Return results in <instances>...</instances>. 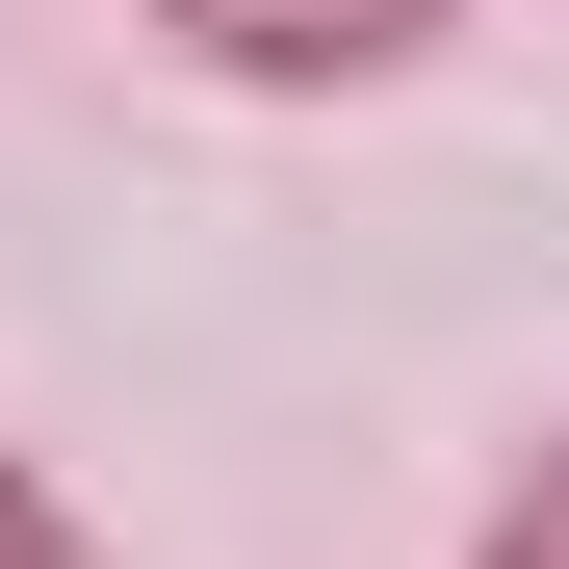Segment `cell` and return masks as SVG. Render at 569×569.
<instances>
[{
	"label": "cell",
	"mask_w": 569,
	"mask_h": 569,
	"mask_svg": "<svg viewBox=\"0 0 569 569\" xmlns=\"http://www.w3.org/2000/svg\"><path fill=\"white\" fill-rule=\"evenodd\" d=\"M181 78H233V104H362V78H415L466 0H130Z\"/></svg>",
	"instance_id": "cell-1"
},
{
	"label": "cell",
	"mask_w": 569,
	"mask_h": 569,
	"mask_svg": "<svg viewBox=\"0 0 569 569\" xmlns=\"http://www.w3.org/2000/svg\"><path fill=\"white\" fill-rule=\"evenodd\" d=\"M0 569H104V518H78V492H52L27 440H0Z\"/></svg>",
	"instance_id": "cell-2"
},
{
	"label": "cell",
	"mask_w": 569,
	"mask_h": 569,
	"mask_svg": "<svg viewBox=\"0 0 569 569\" xmlns=\"http://www.w3.org/2000/svg\"><path fill=\"white\" fill-rule=\"evenodd\" d=\"M466 569H569V440H543L518 492H492V543H466Z\"/></svg>",
	"instance_id": "cell-3"
}]
</instances>
